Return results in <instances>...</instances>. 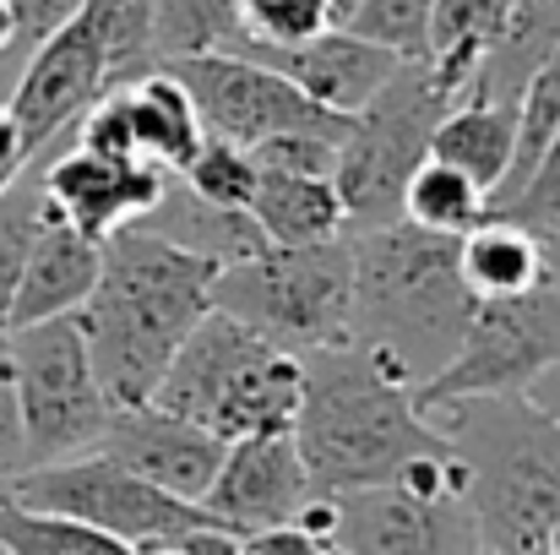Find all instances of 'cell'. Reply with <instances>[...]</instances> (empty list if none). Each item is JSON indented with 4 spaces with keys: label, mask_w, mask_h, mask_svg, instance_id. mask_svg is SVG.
<instances>
[{
    "label": "cell",
    "mask_w": 560,
    "mask_h": 555,
    "mask_svg": "<svg viewBox=\"0 0 560 555\" xmlns=\"http://www.w3.org/2000/svg\"><path fill=\"white\" fill-rule=\"evenodd\" d=\"M354 5H360V0H327V22H332V27H343V22L354 16Z\"/></svg>",
    "instance_id": "41"
},
{
    "label": "cell",
    "mask_w": 560,
    "mask_h": 555,
    "mask_svg": "<svg viewBox=\"0 0 560 555\" xmlns=\"http://www.w3.org/2000/svg\"><path fill=\"white\" fill-rule=\"evenodd\" d=\"M441 115H446V99L435 93L424 60H402L386 77V88L349 120L332 159V185L343 196L349 229L397 223L402 185L430 159V137Z\"/></svg>",
    "instance_id": "8"
},
{
    "label": "cell",
    "mask_w": 560,
    "mask_h": 555,
    "mask_svg": "<svg viewBox=\"0 0 560 555\" xmlns=\"http://www.w3.org/2000/svg\"><path fill=\"white\" fill-rule=\"evenodd\" d=\"M229 551H234V534L201 529V534H190L180 545H153V551H137V555H229Z\"/></svg>",
    "instance_id": "37"
},
{
    "label": "cell",
    "mask_w": 560,
    "mask_h": 555,
    "mask_svg": "<svg viewBox=\"0 0 560 555\" xmlns=\"http://www.w3.org/2000/svg\"><path fill=\"white\" fill-rule=\"evenodd\" d=\"M229 55H245V60L272 66L311 104H322L327 115H343V120H354L375 93L386 88V77L402 66L392 49H381V44L349 33V27H322V33L300 38V44H250V38H240Z\"/></svg>",
    "instance_id": "17"
},
{
    "label": "cell",
    "mask_w": 560,
    "mask_h": 555,
    "mask_svg": "<svg viewBox=\"0 0 560 555\" xmlns=\"http://www.w3.org/2000/svg\"><path fill=\"white\" fill-rule=\"evenodd\" d=\"M311 496V474L289 430L223 441V463L201 496V512L223 534H250L272 523H294L300 501Z\"/></svg>",
    "instance_id": "14"
},
{
    "label": "cell",
    "mask_w": 560,
    "mask_h": 555,
    "mask_svg": "<svg viewBox=\"0 0 560 555\" xmlns=\"http://www.w3.org/2000/svg\"><path fill=\"white\" fill-rule=\"evenodd\" d=\"M212 262L142 223H126L104 240V267L88 305L77 311V327L115 408H137L153 397L175 349L212 311Z\"/></svg>",
    "instance_id": "1"
},
{
    "label": "cell",
    "mask_w": 560,
    "mask_h": 555,
    "mask_svg": "<svg viewBox=\"0 0 560 555\" xmlns=\"http://www.w3.org/2000/svg\"><path fill=\"white\" fill-rule=\"evenodd\" d=\"M16 5V44H44L71 11H77V0H11Z\"/></svg>",
    "instance_id": "36"
},
{
    "label": "cell",
    "mask_w": 560,
    "mask_h": 555,
    "mask_svg": "<svg viewBox=\"0 0 560 555\" xmlns=\"http://www.w3.org/2000/svg\"><path fill=\"white\" fill-rule=\"evenodd\" d=\"M142 229H153V234H164V240H175V245L196 251V256L212 262L218 273H223V267H240V262H250V256L267 251V234L250 223V212L207 207V201H196L175 175H170V185H164L159 207L142 218Z\"/></svg>",
    "instance_id": "21"
},
{
    "label": "cell",
    "mask_w": 560,
    "mask_h": 555,
    "mask_svg": "<svg viewBox=\"0 0 560 555\" xmlns=\"http://www.w3.org/2000/svg\"><path fill=\"white\" fill-rule=\"evenodd\" d=\"M98 267H104V245L88 240L82 229H71L44 201L27 262H22V278H16V294H11V327H33V322H49V316H77L88 305L93 284H98Z\"/></svg>",
    "instance_id": "18"
},
{
    "label": "cell",
    "mask_w": 560,
    "mask_h": 555,
    "mask_svg": "<svg viewBox=\"0 0 560 555\" xmlns=\"http://www.w3.org/2000/svg\"><path fill=\"white\" fill-rule=\"evenodd\" d=\"M322 555H349L343 545H322Z\"/></svg>",
    "instance_id": "43"
},
{
    "label": "cell",
    "mask_w": 560,
    "mask_h": 555,
    "mask_svg": "<svg viewBox=\"0 0 560 555\" xmlns=\"http://www.w3.org/2000/svg\"><path fill=\"white\" fill-rule=\"evenodd\" d=\"M126 104H131V131H137V153L159 170H180L190 153L201 148V115L190 104L186 82L170 66L142 71L137 82H126Z\"/></svg>",
    "instance_id": "24"
},
{
    "label": "cell",
    "mask_w": 560,
    "mask_h": 555,
    "mask_svg": "<svg viewBox=\"0 0 560 555\" xmlns=\"http://www.w3.org/2000/svg\"><path fill=\"white\" fill-rule=\"evenodd\" d=\"M523 397H528L534 408H545V414H556V419H560V360L545 370V375H539V381H534Z\"/></svg>",
    "instance_id": "38"
},
{
    "label": "cell",
    "mask_w": 560,
    "mask_h": 555,
    "mask_svg": "<svg viewBox=\"0 0 560 555\" xmlns=\"http://www.w3.org/2000/svg\"><path fill=\"white\" fill-rule=\"evenodd\" d=\"M300 366L305 392L289 436L300 447L311 490L349 496L392 485L402 463L446 441L435 419L413 403V381L365 344H327L300 355Z\"/></svg>",
    "instance_id": "2"
},
{
    "label": "cell",
    "mask_w": 560,
    "mask_h": 555,
    "mask_svg": "<svg viewBox=\"0 0 560 555\" xmlns=\"http://www.w3.org/2000/svg\"><path fill=\"white\" fill-rule=\"evenodd\" d=\"M430 5L435 0H360L343 27L360 33V38H371V44H381V49H392L397 60H424Z\"/></svg>",
    "instance_id": "32"
},
{
    "label": "cell",
    "mask_w": 560,
    "mask_h": 555,
    "mask_svg": "<svg viewBox=\"0 0 560 555\" xmlns=\"http://www.w3.org/2000/svg\"><path fill=\"white\" fill-rule=\"evenodd\" d=\"M457 273L474 300H506L545 284V245L534 229L490 212L479 229L457 240Z\"/></svg>",
    "instance_id": "22"
},
{
    "label": "cell",
    "mask_w": 560,
    "mask_h": 555,
    "mask_svg": "<svg viewBox=\"0 0 560 555\" xmlns=\"http://www.w3.org/2000/svg\"><path fill=\"white\" fill-rule=\"evenodd\" d=\"M0 355H5L11 392H16V425H22L27 469L77 458L104 436L115 403L104 397V386L93 375L88 338H82L77 316L11 327L0 338Z\"/></svg>",
    "instance_id": "7"
},
{
    "label": "cell",
    "mask_w": 560,
    "mask_h": 555,
    "mask_svg": "<svg viewBox=\"0 0 560 555\" xmlns=\"http://www.w3.org/2000/svg\"><path fill=\"white\" fill-rule=\"evenodd\" d=\"M560 360V289L539 284L506 300H474L452 360L435 370L413 403L441 408L457 397H523Z\"/></svg>",
    "instance_id": "10"
},
{
    "label": "cell",
    "mask_w": 560,
    "mask_h": 555,
    "mask_svg": "<svg viewBox=\"0 0 560 555\" xmlns=\"http://www.w3.org/2000/svg\"><path fill=\"white\" fill-rule=\"evenodd\" d=\"M250 44H300L327 22V0H234Z\"/></svg>",
    "instance_id": "33"
},
{
    "label": "cell",
    "mask_w": 560,
    "mask_h": 555,
    "mask_svg": "<svg viewBox=\"0 0 560 555\" xmlns=\"http://www.w3.org/2000/svg\"><path fill=\"white\" fill-rule=\"evenodd\" d=\"M5 501L16 507H38V512H60L77 518L98 534H115L131 551H153V545H180L201 529H218L196 501H180L148 479H137L131 469L98 458V452H77L60 463H33L16 469L0 485Z\"/></svg>",
    "instance_id": "9"
},
{
    "label": "cell",
    "mask_w": 560,
    "mask_h": 555,
    "mask_svg": "<svg viewBox=\"0 0 560 555\" xmlns=\"http://www.w3.org/2000/svg\"><path fill=\"white\" fill-rule=\"evenodd\" d=\"M245 212L267 234V245H316V240H332V234L349 229L332 175L256 170V190H250Z\"/></svg>",
    "instance_id": "20"
},
{
    "label": "cell",
    "mask_w": 560,
    "mask_h": 555,
    "mask_svg": "<svg viewBox=\"0 0 560 555\" xmlns=\"http://www.w3.org/2000/svg\"><path fill=\"white\" fill-rule=\"evenodd\" d=\"M229 555H322V540H311V534L294 529V523H272V529L234 534V551Z\"/></svg>",
    "instance_id": "34"
},
{
    "label": "cell",
    "mask_w": 560,
    "mask_h": 555,
    "mask_svg": "<svg viewBox=\"0 0 560 555\" xmlns=\"http://www.w3.org/2000/svg\"><path fill=\"white\" fill-rule=\"evenodd\" d=\"M539 245H545V284H556L560 289V229L539 234Z\"/></svg>",
    "instance_id": "39"
},
{
    "label": "cell",
    "mask_w": 560,
    "mask_h": 555,
    "mask_svg": "<svg viewBox=\"0 0 560 555\" xmlns=\"http://www.w3.org/2000/svg\"><path fill=\"white\" fill-rule=\"evenodd\" d=\"M27 469V452H22V425H16V392H11V370L0 355V485Z\"/></svg>",
    "instance_id": "35"
},
{
    "label": "cell",
    "mask_w": 560,
    "mask_h": 555,
    "mask_svg": "<svg viewBox=\"0 0 560 555\" xmlns=\"http://www.w3.org/2000/svg\"><path fill=\"white\" fill-rule=\"evenodd\" d=\"M175 181L186 185L196 201L223 207V212H245L250 190H256V164L245 148L223 142V137H201V148L175 170Z\"/></svg>",
    "instance_id": "30"
},
{
    "label": "cell",
    "mask_w": 560,
    "mask_h": 555,
    "mask_svg": "<svg viewBox=\"0 0 560 555\" xmlns=\"http://www.w3.org/2000/svg\"><path fill=\"white\" fill-rule=\"evenodd\" d=\"M332 545L349 555H479V529L468 501H424L402 485H371L332 496Z\"/></svg>",
    "instance_id": "13"
},
{
    "label": "cell",
    "mask_w": 560,
    "mask_h": 555,
    "mask_svg": "<svg viewBox=\"0 0 560 555\" xmlns=\"http://www.w3.org/2000/svg\"><path fill=\"white\" fill-rule=\"evenodd\" d=\"M38 207H44L38 170L16 175V181L0 190V338L11 327V294H16V278H22L33 229H38Z\"/></svg>",
    "instance_id": "31"
},
{
    "label": "cell",
    "mask_w": 560,
    "mask_h": 555,
    "mask_svg": "<svg viewBox=\"0 0 560 555\" xmlns=\"http://www.w3.org/2000/svg\"><path fill=\"white\" fill-rule=\"evenodd\" d=\"M120 469H131L137 479L180 496V501H196L207 496L218 463H223V441L201 425H190L180 414L159 408V403H137V408H115L104 436L88 447Z\"/></svg>",
    "instance_id": "15"
},
{
    "label": "cell",
    "mask_w": 560,
    "mask_h": 555,
    "mask_svg": "<svg viewBox=\"0 0 560 555\" xmlns=\"http://www.w3.org/2000/svg\"><path fill=\"white\" fill-rule=\"evenodd\" d=\"M512 137H517V109L512 104L468 99V104H452L435 120L430 159L463 170L485 196H495V185L506 181V164H512Z\"/></svg>",
    "instance_id": "23"
},
{
    "label": "cell",
    "mask_w": 560,
    "mask_h": 555,
    "mask_svg": "<svg viewBox=\"0 0 560 555\" xmlns=\"http://www.w3.org/2000/svg\"><path fill=\"white\" fill-rule=\"evenodd\" d=\"M354 251V311L349 338L386 355L413 381V392L452 360L474 294L457 273V240L413 223L349 229Z\"/></svg>",
    "instance_id": "3"
},
{
    "label": "cell",
    "mask_w": 560,
    "mask_h": 555,
    "mask_svg": "<svg viewBox=\"0 0 560 555\" xmlns=\"http://www.w3.org/2000/svg\"><path fill=\"white\" fill-rule=\"evenodd\" d=\"M245 38L234 0H153V60L229 55Z\"/></svg>",
    "instance_id": "27"
},
{
    "label": "cell",
    "mask_w": 560,
    "mask_h": 555,
    "mask_svg": "<svg viewBox=\"0 0 560 555\" xmlns=\"http://www.w3.org/2000/svg\"><path fill=\"white\" fill-rule=\"evenodd\" d=\"M479 555H485V551H479Z\"/></svg>",
    "instance_id": "44"
},
{
    "label": "cell",
    "mask_w": 560,
    "mask_h": 555,
    "mask_svg": "<svg viewBox=\"0 0 560 555\" xmlns=\"http://www.w3.org/2000/svg\"><path fill=\"white\" fill-rule=\"evenodd\" d=\"M545 555H560V523L550 529V540H545Z\"/></svg>",
    "instance_id": "42"
},
{
    "label": "cell",
    "mask_w": 560,
    "mask_h": 555,
    "mask_svg": "<svg viewBox=\"0 0 560 555\" xmlns=\"http://www.w3.org/2000/svg\"><path fill=\"white\" fill-rule=\"evenodd\" d=\"M0 555H137L115 534H98L77 518L16 507L0 496Z\"/></svg>",
    "instance_id": "29"
},
{
    "label": "cell",
    "mask_w": 560,
    "mask_h": 555,
    "mask_svg": "<svg viewBox=\"0 0 560 555\" xmlns=\"http://www.w3.org/2000/svg\"><path fill=\"white\" fill-rule=\"evenodd\" d=\"M38 185H44V201L71 223L82 229L88 240H109L115 229L126 223H142L164 185H170V170L137 159V164H115V159H98V153H82V148H60L38 164Z\"/></svg>",
    "instance_id": "16"
},
{
    "label": "cell",
    "mask_w": 560,
    "mask_h": 555,
    "mask_svg": "<svg viewBox=\"0 0 560 555\" xmlns=\"http://www.w3.org/2000/svg\"><path fill=\"white\" fill-rule=\"evenodd\" d=\"M512 16V0H435L430 5V38H424V71L435 93L452 104H468L479 88V71Z\"/></svg>",
    "instance_id": "19"
},
{
    "label": "cell",
    "mask_w": 560,
    "mask_h": 555,
    "mask_svg": "<svg viewBox=\"0 0 560 555\" xmlns=\"http://www.w3.org/2000/svg\"><path fill=\"white\" fill-rule=\"evenodd\" d=\"M98 93H104V55H98L88 16L71 11L44 44H33L22 77L5 99L16 137H22V164L38 170Z\"/></svg>",
    "instance_id": "12"
},
{
    "label": "cell",
    "mask_w": 560,
    "mask_h": 555,
    "mask_svg": "<svg viewBox=\"0 0 560 555\" xmlns=\"http://www.w3.org/2000/svg\"><path fill=\"white\" fill-rule=\"evenodd\" d=\"M212 305L283 344L289 355H311L327 344H349L354 311V251L349 229L316 245H267L261 256L223 267L212 278Z\"/></svg>",
    "instance_id": "6"
},
{
    "label": "cell",
    "mask_w": 560,
    "mask_h": 555,
    "mask_svg": "<svg viewBox=\"0 0 560 555\" xmlns=\"http://www.w3.org/2000/svg\"><path fill=\"white\" fill-rule=\"evenodd\" d=\"M397 218L413 223V229L463 240L468 229H479V223L490 218V196L468 181L463 170H452V164H441V159H424V164L408 175V185H402V212H397Z\"/></svg>",
    "instance_id": "26"
},
{
    "label": "cell",
    "mask_w": 560,
    "mask_h": 555,
    "mask_svg": "<svg viewBox=\"0 0 560 555\" xmlns=\"http://www.w3.org/2000/svg\"><path fill=\"white\" fill-rule=\"evenodd\" d=\"M300 392H305L300 355H289L283 344L261 338L256 327L212 305L175 349L148 403L212 430L218 441H240V436L289 430L300 414Z\"/></svg>",
    "instance_id": "5"
},
{
    "label": "cell",
    "mask_w": 560,
    "mask_h": 555,
    "mask_svg": "<svg viewBox=\"0 0 560 555\" xmlns=\"http://www.w3.org/2000/svg\"><path fill=\"white\" fill-rule=\"evenodd\" d=\"M468 469L485 555H545L560 523V419L528 397H457L424 408Z\"/></svg>",
    "instance_id": "4"
},
{
    "label": "cell",
    "mask_w": 560,
    "mask_h": 555,
    "mask_svg": "<svg viewBox=\"0 0 560 555\" xmlns=\"http://www.w3.org/2000/svg\"><path fill=\"white\" fill-rule=\"evenodd\" d=\"M5 49H16V5L11 0H0V55Z\"/></svg>",
    "instance_id": "40"
},
{
    "label": "cell",
    "mask_w": 560,
    "mask_h": 555,
    "mask_svg": "<svg viewBox=\"0 0 560 555\" xmlns=\"http://www.w3.org/2000/svg\"><path fill=\"white\" fill-rule=\"evenodd\" d=\"M164 66L186 82L190 104L201 115V131L223 137V142H234L245 153L256 142H267V137H283V131H332V137L349 131L343 115H327L322 104H311L289 77H278L261 60L186 55V60H164Z\"/></svg>",
    "instance_id": "11"
},
{
    "label": "cell",
    "mask_w": 560,
    "mask_h": 555,
    "mask_svg": "<svg viewBox=\"0 0 560 555\" xmlns=\"http://www.w3.org/2000/svg\"><path fill=\"white\" fill-rule=\"evenodd\" d=\"M104 55V93L153 71V0H77Z\"/></svg>",
    "instance_id": "28"
},
{
    "label": "cell",
    "mask_w": 560,
    "mask_h": 555,
    "mask_svg": "<svg viewBox=\"0 0 560 555\" xmlns=\"http://www.w3.org/2000/svg\"><path fill=\"white\" fill-rule=\"evenodd\" d=\"M512 109H517L512 164H506V181L495 185V196H490V212L506 207V201L523 190V181L534 175V164L545 159V148L556 142V131H560V44L534 66V71H528V82L517 88Z\"/></svg>",
    "instance_id": "25"
}]
</instances>
